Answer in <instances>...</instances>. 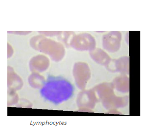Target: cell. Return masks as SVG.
Wrapping results in <instances>:
<instances>
[{"label":"cell","instance_id":"1","mask_svg":"<svg viewBox=\"0 0 148 132\" xmlns=\"http://www.w3.org/2000/svg\"><path fill=\"white\" fill-rule=\"evenodd\" d=\"M74 93L73 84L61 76H48L40 90V95L45 100L54 105L68 101Z\"/></svg>","mask_w":148,"mask_h":132}]
</instances>
